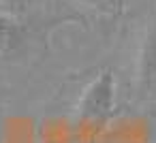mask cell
I'll use <instances>...</instances> for the list:
<instances>
[{
	"instance_id": "obj_1",
	"label": "cell",
	"mask_w": 156,
	"mask_h": 143,
	"mask_svg": "<svg viewBox=\"0 0 156 143\" xmlns=\"http://www.w3.org/2000/svg\"><path fill=\"white\" fill-rule=\"evenodd\" d=\"M115 109V77L111 71L98 73L83 90L77 115L83 122H105Z\"/></svg>"
},
{
	"instance_id": "obj_2",
	"label": "cell",
	"mask_w": 156,
	"mask_h": 143,
	"mask_svg": "<svg viewBox=\"0 0 156 143\" xmlns=\"http://www.w3.org/2000/svg\"><path fill=\"white\" fill-rule=\"evenodd\" d=\"M133 81L139 96H147L156 85V5L147 15L141 41L137 45Z\"/></svg>"
},
{
	"instance_id": "obj_3",
	"label": "cell",
	"mask_w": 156,
	"mask_h": 143,
	"mask_svg": "<svg viewBox=\"0 0 156 143\" xmlns=\"http://www.w3.org/2000/svg\"><path fill=\"white\" fill-rule=\"evenodd\" d=\"M24 43V30L22 26L5 15V13H0V56H11L15 54Z\"/></svg>"
},
{
	"instance_id": "obj_4",
	"label": "cell",
	"mask_w": 156,
	"mask_h": 143,
	"mask_svg": "<svg viewBox=\"0 0 156 143\" xmlns=\"http://www.w3.org/2000/svg\"><path fill=\"white\" fill-rule=\"evenodd\" d=\"M75 2L101 15H118L122 11V0H75Z\"/></svg>"
}]
</instances>
